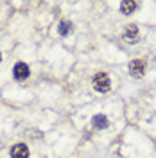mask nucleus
Instances as JSON below:
<instances>
[{"mask_svg": "<svg viewBox=\"0 0 156 158\" xmlns=\"http://www.w3.org/2000/svg\"><path fill=\"white\" fill-rule=\"evenodd\" d=\"M14 77L16 79H27L29 77V67L25 65V63H16V67H14Z\"/></svg>", "mask_w": 156, "mask_h": 158, "instance_id": "39448f33", "label": "nucleus"}, {"mask_svg": "<svg viewBox=\"0 0 156 158\" xmlns=\"http://www.w3.org/2000/svg\"><path fill=\"white\" fill-rule=\"evenodd\" d=\"M70 31H72V23H70V22H61V23H59V32H61L63 36L68 34Z\"/></svg>", "mask_w": 156, "mask_h": 158, "instance_id": "6e6552de", "label": "nucleus"}, {"mask_svg": "<svg viewBox=\"0 0 156 158\" xmlns=\"http://www.w3.org/2000/svg\"><path fill=\"white\" fill-rule=\"evenodd\" d=\"M109 77H108L106 74H97L95 77H93V86H95V90H99V92H108L109 90Z\"/></svg>", "mask_w": 156, "mask_h": 158, "instance_id": "f257e3e1", "label": "nucleus"}, {"mask_svg": "<svg viewBox=\"0 0 156 158\" xmlns=\"http://www.w3.org/2000/svg\"><path fill=\"white\" fill-rule=\"evenodd\" d=\"M0 59H2V54H0Z\"/></svg>", "mask_w": 156, "mask_h": 158, "instance_id": "1a4fd4ad", "label": "nucleus"}, {"mask_svg": "<svg viewBox=\"0 0 156 158\" xmlns=\"http://www.w3.org/2000/svg\"><path fill=\"white\" fill-rule=\"evenodd\" d=\"M124 38L129 41V43H137L138 40V27L135 23H131V25H127L126 31H124Z\"/></svg>", "mask_w": 156, "mask_h": 158, "instance_id": "20e7f679", "label": "nucleus"}, {"mask_svg": "<svg viewBox=\"0 0 156 158\" xmlns=\"http://www.w3.org/2000/svg\"><path fill=\"white\" fill-rule=\"evenodd\" d=\"M11 158H29V149L25 144H18L11 149Z\"/></svg>", "mask_w": 156, "mask_h": 158, "instance_id": "7ed1b4c3", "label": "nucleus"}, {"mask_svg": "<svg viewBox=\"0 0 156 158\" xmlns=\"http://www.w3.org/2000/svg\"><path fill=\"white\" fill-rule=\"evenodd\" d=\"M137 7H138V2H135V0H124V2L120 4V11H122L124 15H131Z\"/></svg>", "mask_w": 156, "mask_h": 158, "instance_id": "423d86ee", "label": "nucleus"}, {"mask_svg": "<svg viewBox=\"0 0 156 158\" xmlns=\"http://www.w3.org/2000/svg\"><path fill=\"white\" fill-rule=\"evenodd\" d=\"M93 128H97V129L108 128V118H106V115H102V113L95 115V117H93Z\"/></svg>", "mask_w": 156, "mask_h": 158, "instance_id": "0eeeda50", "label": "nucleus"}, {"mask_svg": "<svg viewBox=\"0 0 156 158\" xmlns=\"http://www.w3.org/2000/svg\"><path fill=\"white\" fill-rule=\"evenodd\" d=\"M129 72H131L133 77H142V76L146 74V63H144L142 59L131 61V63H129Z\"/></svg>", "mask_w": 156, "mask_h": 158, "instance_id": "f03ea898", "label": "nucleus"}]
</instances>
